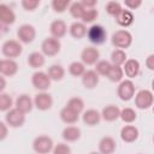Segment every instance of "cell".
<instances>
[{"instance_id": "cell-25", "label": "cell", "mask_w": 154, "mask_h": 154, "mask_svg": "<svg viewBox=\"0 0 154 154\" xmlns=\"http://www.w3.org/2000/svg\"><path fill=\"white\" fill-rule=\"evenodd\" d=\"M61 137L66 142H76L81 138V129L77 126H73V124H71L63 130Z\"/></svg>"}, {"instance_id": "cell-1", "label": "cell", "mask_w": 154, "mask_h": 154, "mask_svg": "<svg viewBox=\"0 0 154 154\" xmlns=\"http://www.w3.org/2000/svg\"><path fill=\"white\" fill-rule=\"evenodd\" d=\"M111 42L116 48H120V49H126L131 46L132 43V35L130 31L122 29V30H117L112 37H111Z\"/></svg>"}, {"instance_id": "cell-13", "label": "cell", "mask_w": 154, "mask_h": 154, "mask_svg": "<svg viewBox=\"0 0 154 154\" xmlns=\"http://www.w3.org/2000/svg\"><path fill=\"white\" fill-rule=\"evenodd\" d=\"M82 78V84L87 89H94L100 81V77L95 70H85L84 73L81 76Z\"/></svg>"}, {"instance_id": "cell-18", "label": "cell", "mask_w": 154, "mask_h": 154, "mask_svg": "<svg viewBox=\"0 0 154 154\" xmlns=\"http://www.w3.org/2000/svg\"><path fill=\"white\" fill-rule=\"evenodd\" d=\"M82 120L85 125L88 126H95L96 124L100 123L101 120V113L97 111V109H94V108H89L87 111H83V114H82Z\"/></svg>"}, {"instance_id": "cell-4", "label": "cell", "mask_w": 154, "mask_h": 154, "mask_svg": "<svg viewBox=\"0 0 154 154\" xmlns=\"http://www.w3.org/2000/svg\"><path fill=\"white\" fill-rule=\"evenodd\" d=\"M135 106L140 109H148L153 106L154 95L149 89H142L135 95Z\"/></svg>"}, {"instance_id": "cell-47", "label": "cell", "mask_w": 154, "mask_h": 154, "mask_svg": "<svg viewBox=\"0 0 154 154\" xmlns=\"http://www.w3.org/2000/svg\"><path fill=\"white\" fill-rule=\"evenodd\" d=\"M5 88H6V79L2 76H0V93H2Z\"/></svg>"}, {"instance_id": "cell-34", "label": "cell", "mask_w": 154, "mask_h": 154, "mask_svg": "<svg viewBox=\"0 0 154 154\" xmlns=\"http://www.w3.org/2000/svg\"><path fill=\"white\" fill-rule=\"evenodd\" d=\"M84 10H85V7L81 4V1L71 2V4H70V6H69L70 14H71L73 18H76V19H81V18H82Z\"/></svg>"}, {"instance_id": "cell-8", "label": "cell", "mask_w": 154, "mask_h": 154, "mask_svg": "<svg viewBox=\"0 0 154 154\" xmlns=\"http://www.w3.org/2000/svg\"><path fill=\"white\" fill-rule=\"evenodd\" d=\"M61 49V43L59 38H55L53 36L47 37L41 43V51L45 57H54L57 55Z\"/></svg>"}, {"instance_id": "cell-17", "label": "cell", "mask_w": 154, "mask_h": 154, "mask_svg": "<svg viewBox=\"0 0 154 154\" xmlns=\"http://www.w3.org/2000/svg\"><path fill=\"white\" fill-rule=\"evenodd\" d=\"M16 22L14 11L6 4H0V23L5 25H11Z\"/></svg>"}, {"instance_id": "cell-6", "label": "cell", "mask_w": 154, "mask_h": 154, "mask_svg": "<svg viewBox=\"0 0 154 154\" xmlns=\"http://www.w3.org/2000/svg\"><path fill=\"white\" fill-rule=\"evenodd\" d=\"M1 52L6 58L14 59V58H18L22 54L23 47H22V43L17 40H7L2 43Z\"/></svg>"}, {"instance_id": "cell-3", "label": "cell", "mask_w": 154, "mask_h": 154, "mask_svg": "<svg viewBox=\"0 0 154 154\" xmlns=\"http://www.w3.org/2000/svg\"><path fill=\"white\" fill-rule=\"evenodd\" d=\"M136 91V87L131 79H122L117 88L118 97L122 101H130Z\"/></svg>"}, {"instance_id": "cell-19", "label": "cell", "mask_w": 154, "mask_h": 154, "mask_svg": "<svg viewBox=\"0 0 154 154\" xmlns=\"http://www.w3.org/2000/svg\"><path fill=\"white\" fill-rule=\"evenodd\" d=\"M18 64L16 63L14 59H4L1 63V70L0 73L6 76V77H13L18 72Z\"/></svg>"}, {"instance_id": "cell-10", "label": "cell", "mask_w": 154, "mask_h": 154, "mask_svg": "<svg viewBox=\"0 0 154 154\" xmlns=\"http://www.w3.org/2000/svg\"><path fill=\"white\" fill-rule=\"evenodd\" d=\"M17 37L20 43H31L36 37V29L31 24H22L17 29Z\"/></svg>"}, {"instance_id": "cell-33", "label": "cell", "mask_w": 154, "mask_h": 154, "mask_svg": "<svg viewBox=\"0 0 154 154\" xmlns=\"http://www.w3.org/2000/svg\"><path fill=\"white\" fill-rule=\"evenodd\" d=\"M85 71V65L82 61H72L69 65V73L73 77H81Z\"/></svg>"}, {"instance_id": "cell-48", "label": "cell", "mask_w": 154, "mask_h": 154, "mask_svg": "<svg viewBox=\"0 0 154 154\" xmlns=\"http://www.w3.org/2000/svg\"><path fill=\"white\" fill-rule=\"evenodd\" d=\"M1 63H2V60L0 59V70H1Z\"/></svg>"}, {"instance_id": "cell-27", "label": "cell", "mask_w": 154, "mask_h": 154, "mask_svg": "<svg viewBox=\"0 0 154 154\" xmlns=\"http://www.w3.org/2000/svg\"><path fill=\"white\" fill-rule=\"evenodd\" d=\"M28 65L32 69H40L45 65V61H46V58L43 55V53L41 52H32L28 55Z\"/></svg>"}, {"instance_id": "cell-24", "label": "cell", "mask_w": 154, "mask_h": 154, "mask_svg": "<svg viewBox=\"0 0 154 154\" xmlns=\"http://www.w3.org/2000/svg\"><path fill=\"white\" fill-rule=\"evenodd\" d=\"M117 148V143L113 137L105 136L99 142V150L102 154H112Z\"/></svg>"}, {"instance_id": "cell-21", "label": "cell", "mask_w": 154, "mask_h": 154, "mask_svg": "<svg viewBox=\"0 0 154 154\" xmlns=\"http://www.w3.org/2000/svg\"><path fill=\"white\" fill-rule=\"evenodd\" d=\"M114 19H116L117 24L120 25V26H123V28L130 26L134 23V20H135L132 12L130 10H125V8H122L120 12L114 17Z\"/></svg>"}, {"instance_id": "cell-46", "label": "cell", "mask_w": 154, "mask_h": 154, "mask_svg": "<svg viewBox=\"0 0 154 154\" xmlns=\"http://www.w3.org/2000/svg\"><path fill=\"white\" fill-rule=\"evenodd\" d=\"M7 31H8V26L5 25V24H2V23H0V37H2L4 35H6Z\"/></svg>"}, {"instance_id": "cell-11", "label": "cell", "mask_w": 154, "mask_h": 154, "mask_svg": "<svg viewBox=\"0 0 154 154\" xmlns=\"http://www.w3.org/2000/svg\"><path fill=\"white\" fill-rule=\"evenodd\" d=\"M34 107L40 111H48L53 106V97L47 91H40L34 97Z\"/></svg>"}, {"instance_id": "cell-32", "label": "cell", "mask_w": 154, "mask_h": 154, "mask_svg": "<svg viewBox=\"0 0 154 154\" xmlns=\"http://www.w3.org/2000/svg\"><path fill=\"white\" fill-rule=\"evenodd\" d=\"M66 106L69 107V108H71L72 111H75V112H77V113H82L83 111H84V101H83V99H81V97H78V96H75V97H71L69 101H67V103H66Z\"/></svg>"}, {"instance_id": "cell-38", "label": "cell", "mask_w": 154, "mask_h": 154, "mask_svg": "<svg viewBox=\"0 0 154 154\" xmlns=\"http://www.w3.org/2000/svg\"><path fill=\"white\" fill-rule=\"evenodd\" d=\"M71 2L72 0H52V8L58 13H63L69 8Z\"/></svg>"}, {"instance_id": "cell-44", "label": "cell", "mask_w": 154, "mask_h": 154, "mask_svg": "<svg viewBox=\"0 0 154 154\" xmlns=\"http://www.w3.org/2000/svg\"><path fill=\"white\" fill-rule=\"evenodd\" d=\"M146 66H147L150 71L154 70V54H149V55H148V58L146 59Z\"/></svg>"}, {"instance_id": "cell-37", "label": "cell", "mask_w": 154, "mask_h": 154, "mask_svg": "<svg viewBox=\"0 0 154 154\" xmlns=\"http://www.w3.org/2000/svg\"><path fill=\"white\" fill-rule=\"evenodd\" d=\"M111 61L107 60H97L95 63V71L97 72L99 76H106L111 69Z\"/></svg>"}, {"instance_id": "cell-35", "label": "cell", "mask_w": 154, "mask_h": 154, "mask_svg": "<svg viewBox=\"0 0 154 154\" xmlns=\"http://www.w3.org/2000/svg\"><path fill=\"white\" fill-rule=\"evenodd\" d=\"M13 106V100L10 94L0 93V112H7Z\"/></svg>"}, {"instance_id": "cell-23", "label": "cell", "mask_w": 154, "mask_h": 154, "mask_svg": "<svg viewBox=\"0 0 154 154\" xmlns=\"http://www.w3.org/2000/svg\"><path fill=\"white\" fill-rule=\"evenodd\" d=\"M59 117L61 119V122H64L65 124L67 125H71V124H76L79 119V113L72 111L71 108H69L67 106L63 107L60 109V113H59Z\"/></svg>"}, {"instance_id": "cell-16", "label": "cell", "mask_w": 154, "mask_h": 154, "mask_svg": "<svg viewBox=\"0 0 154 154\" xmlns=\"http://www.w3.org/2000/svg\"><path fill=\"white\" fill-rule=\"evenodd\" d=\"M138 129L134 125H125L120 130V138L125 143H132L138 138Z\"/></svg>"}, {"instance_id": "cell-45", "label": "cell", "mask_w": 154, "mask_h": 154, "mask_svg": "<svg viewBox=\"0 0 154 154\" xmlns=\"http://www.w3.org/2000/svg\"><path fill=\"white\" fill-rule=\"evenodd\" d=\"M81 4L85 7V8H91L95 7L97 4V0H81Z\"/></svg>"}, {"instance_id": "cell-28", "label": "cell", "mask_w": 154, "mask_h": 154, "mask_svg": "<svg viewBox=\"0 0 154 154\" xmlns=\"http://www.w3.org/2000/svg\"><path fill=\"white\" fill-rule=\"evenodd\" d=\"M47 75L49 76V78L52 81L59 82V81H61L65 77V69L61 65H59V64H54V65H51L48 67Z\"/></svg>"}, {"instance_id": "cell-43", "label": "cell", "mask_w": 154, "mask_h": 154, "mask_svg": "<svg viewBox=\"0 0 154 154\" xmlns=\"http://www.w3.org/2000/svg\"><path fill=\"white\" fill-rule=\"evenodd\" d=\"M8 135V125L4 122H0V142L4 141Z\"/></svg>"}, {"instance_id": "cell-36", "label": "cell", "mask_w": 154, "mask_h": 154, "mask_svg": "<svg viewBox=\"0 0 154 154\" xmlns=\"http://www.w3.org/2000/svg\"><path fill=\"white\" fill-rule=\"evenodd\" d=\"M99 17V12L95 7H91V8H85L84 12H83V16H82V22L84 24H88V23H93L94 20H96V18Z\"/></svg>"}, {"instance_id": "cell-5", "label": "cell", "mask_w": 154, "mask_h": 154, "mask_svg": "<svg viewBox=\"0 0 154 154\" xmlns=\"http://www.w3.org/2000/svg\"><path fill=\"white\" fill-rule=\"evenodd\" d=\"M53 140L46 135H40L32 141V149L38 154H47L53 150Z\"/></svg>"}, {"instance_id": "cell-14", "label": "cell", "mask_w": 154, "mask_h": 154, "mask_svg": "<svg viewBox=\"0 0 154 154\" xmlns=\"http://www.w3.org/2000/svg\"><path fill=\"white\" fill-rule=\"evenodd\" d=\"M49 32L53 37L55 38H61L66 35L67 32V25L64 20L61 19H55L49 25Z\"/></svg>"}, {"instance_id": "cell-15", "label": "cell", "mask_w": 154, "mask_h": 154, "mask_svg": "<svg viewBox=\"0 0 154 154\" xmlns=\"http://www.w3.org/2000/svg\"><path fill=\"white\" fill-rule=\"evenodd\" d=\"M14 106H16V108H18L19 111H22L23 113L26 114V113H29V112L32 111V108H34V101H32V99L29 95L22 94V95H19L16 99Z\"/></svg>"}, {"instance_id": "cell-39", "label": "cell", "mask_w": 154, "mask_h": 154, "mask_svg": "<svg viewBox=\"0 0 154 154\" xmlns=\"http://www.w3.org/2000/svg\"><path fill=\"white\" fill-rule=\"evenodd\" d=\"M106 12L109 14V16H112V17H116L119 12H120V10L123 8L122 7V5L118 2V1H114V0H112V1H108L107 4H106Z\"/></svg>"}, {"instance_id": "cell-29", "label": "cell", "mask_w": 154, "mask_h": 154, "mask_svg": "<svg viewBox=\"0 0 154 154\" xmlns=\"http://www.w3.org/2000/svg\"><path fill=\"white\" fill-rule=\"evenodd\" d=\"M106 77L113 82V83H118L123 79L124 77V71H123V67L122 66H118V65H111V69L108 71V73L106 75Z\"/></svg>"}, {"instance_id": "cell-41", "label": "cell", "mask_w": 154, "mask_h": 154, "mask_svg": "<svg viewBox=\"0 0 154 154\" xmlns=\"http://www.w3.org/2000/svg\"><path fill=\"white\" fill-rule=\"evenodd\" d=\"M52 152L54 154H70L71 153V148L66 143H58V144H55L53 147Z\"/></svg>"}, {"instance_id": "cell-40", "label": "cell", "mask_w": 154, "mask_h": 154, "mask_svg": "<svg viewBox=\"0 0 154 154\" xmlns=\"http://www.w3.org/2000/svg\"><path fill=\"white\" fill-rule=\"evenodd\" d=\"M22 7L25 11H35L40 6V0H22L20 1Z\"/></svg>"}, {"instance_id": "cell-9", "label": "cell", "mask_w": 154, "mask_h": 154, "mask_svg": "<svg viewBox=\"0 0 154 154\" xmlns=\"http://www.w3.org/2000/svg\"><path fill=\"white\" fill-rule=\"evenodd\" d=\"M51 83H52V79L49 78L47 72L36 71L31 76V84L38 91H47L51 87Z\"/></svg>"}, {"instance_id": "cell-20", "label": "cell", "mask_w": 154, "mask_h": 154, "mask_svg": "<svg viewBox=\"0 0 154 154\" xmlns=\"http://www.w3.org/2000/svg\"><path fill=\"white\" fill-rule=\"evenodd\" d=\"M119 113H120V108L116 105H107L102 108L101 111V119L106 120V122H116L119 118Z\"/></svg>"}, {"instance_id": "cell-2", "label": "cell", "mask_w": 154, "mask_h": 154, "mask_svg": "<svg viewBox=\"0 0 154 154\" xmlns=\"http://www.w3.org/2000/svg\"><path fill=\"white\" fill-rule=\"evenodd\" d=\"M88 40L93 43V45H102L105 43V41L107 40V31L106 29L100 25V24H93L88 30H87V35Z\"/></svg>"}, {"instance_id": "cell-12", "label": "cell", "mask_w": 154, "mask_h": 154, "mask_svg": "<svg viewBox=\"0 0 154 154\" xmlns=\"http://www.w3.org/2000/svg\"><path fill=\"white\" fill-rule=\"evenodd\" d=\"M100 58V52L95 47H85L81 53V61L84 65H95Z\"/></svg>"}, {"instance_id": "cell-26", "label": "cell", "mask_w": 154, "mask_h": 154, "mask_svg": "<svg viewBox=\"0 0 154 154\" xmlns=\"http://www.w3.org/2000/svg\"><path fill=\"white\" fill-rule=\"evenodd\" d=\"M87 26L83 22H73L70 28H69V32L73 38L81 40L87 35Z\"/></svg>"}, {"instance_id": "cell-30", "label": "cell", "mask_w": 154, "mask_h": 154, "mask_svg": "<svg viewBox=\"0 0 154 154\" xmlns=\"http://www.w3.org/2000/svg\"><path fill=\"white\" fill-rule=\"evenodd\" d=\"M126 60V53L124 49L120 48H116L112 53H111V64L112 65H118L122 66Z\"/></svg>"}, {"instance_id": "cell-42", "label": "cell", "mask_w": 154, "mask_h": 154, "mask_svg": "<svg viewBox=\"0 0 154 154\" xmlns=\"http://www.w3.org/2000/svg\"><path fill=\"white\" fill-rule=\"evenodd\" d=\"M143 0H124V4L130 10H137L142 5Z\"/></svg>"}, {"instance_id": "cell-22", "label": "cell", "mask_w": 154, "mask_h": 154, "mask_svg": "<svg viewBox=\"0 0 154 154\" xmlns=\"http://www.w3.org/2000/svg\"><path fill=\"white\" fill-rule=\"evenodd\" d=\"M123 71L129 78H135L140 73V63L136 59H126L123 64Z\"/></svg>"}, {"instance_id": "cell-31", "label": "cell", "mask_w": 154, "mask_h": 154, "mask_svg": "<svg viewBox=\"0 0 154 154\" xmlns=\"http://www.w3.org/2000/svg\"><path fill=\"white\" fill-rule=\"evenodd\" d=\"M119 118H120L124 123H126V124H131V123H134V122L136 120L137 114H136V112H135V109H134V108L125 107V108L120 109Z\"/></svg>"}, {"instance_id": "cell-7", "label": "cell", "mask_w": 154, "mask_h": 154, "mask_svg": "<svg viewBox=\"0 0 154 154\" xmlns=\"http://www.w3.org/2000/svg\"><path fill=\"white\" fill-rule=\"evenodd\" d=\"M5 122L10 128H20L25 123V113L19 111L18 108H10L6 112Z\"/></svg>"}]
</instances>
